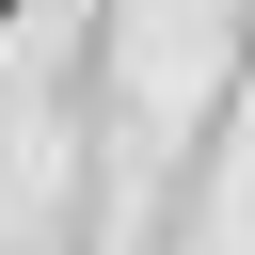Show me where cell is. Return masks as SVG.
<instances>
[{
    "label": "cell",
    "mask_w": 255,
    "mask_h": 255,
    "mask_svg": "<svg viewBox=\"0 0 255 255\" xmlns=\"http://www.w3.org/2000/svg\"><path fill=\"white\" fill-rule=\"evenodd\" d=\"M0 32H16V0H0Z\"/></svg>",
    "instance_id": "1"
}]
</instances>
